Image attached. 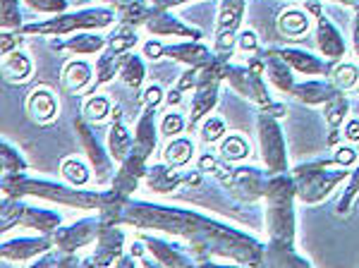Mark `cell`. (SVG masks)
Returning <instances> with one entry per match:
<instances>
[{
	"mask_svg": "<svg viewBox=\"0 0 359 268\" xmlns=\"http://www.w3.org/2000/svg\"><path fill=\"white\" fill-rule=\"evenodd\" d=\"M137 41H139L137 34L132 32L130 27H123V29H118L111 39H108V48L115 51L118 55H125V53H130V51L135 48Z\"/></svg>",
	"mask_w": 359,
	"mask_h": 268,
	"instance_id": "b9f144b4",
	"label": "cell"
},
{
	"mask_svg": "<svg viewBox=\"0 0 359 268\" xmlns=\"http://www.w3.org/2000/svg\"><path fill=\"white\" fill-rule=\"evenodd\" d=\"M149 3H151V8L156 10H172V8H177V5L192 3V0H149Z\"/></svg>",
	"mask_w": 359,
	"mask_h": 268,
	"instance_id": "f907efd6",
	"label": "cell"
},
{
	"mask_svg": "<svg viewBox=\"0 0 359 268\" xmlns=\"http://www.w3.org/2000/svg\"><path fill=\"white\" fill-rule=\"evenodd\" d=\"M237 48L242 51V53H259V36L252 32V29H242L240 34H237Z\"/></svg>",
	"mask_w": 359,
	"mask_h": 268,
	"instance_id": "ee69618b",
	"label": "cell"
},
{
	"mask_svg": "<svg viewBox=\"0 0 359 268\" xmlns=\"http://www.w3.org/2000/svg\"><path fill=\"white\" fill-rule=\"evenodd\" d=\"M147 244V252L154 256V264L158 266H170V268H182V266H192L194 261L189 259V254H184L182 249L170 244L168 240H161V237H151V235H139Z\"/></svg>",
	"mask_w": 359,
	"mask_h": 268,
	"instance_id": "d4e9b609",
	"label": "cell"
},
{
	"mask_svg": "<svg viewBox=\"0 0 359 268\" xmlns=\"http://www.w3.org/2000/svg\"><path fill=\"white\" fill-rule=\"evenodd\" d=\"M156 110L158 108H144L142 115L137 118L135 127H132V137H135V151L139 154L149 156L151 159V154L156 151V142H158V125H156Z\"/></svg>",
	"mask_w": 359,
	"mask_h": 268,
	"instance_id": "cb8c5ba5",
	"label": "cell"
},
{
	"mask_svg": "<svg viewBox=\"0 0 359 268\" xmlns=\"http://www.w3.org/2000/svg\"><path fill=\"white\" fill-rule=\"evenodd\" d=\"M163 58H170L172 62L196 67V69L208 67L211 62L218 60L216 53H213V48H208L206 43H201V41H189V39H182V41H177V43H165Z\"/></svg>",
	"mask_w": 359,
	"mask_h": 268,
	"instance_id": "ac0fdd59",
	"label": "cell"
},
{
	"mask_svg": "<svg viewBox=\"0 0 359 268\" xmlns=\"http://www.w3.org/2000/svg\"><path fill=\"white\" fill-rule=\"evenodd\" d=\"M196 132H199V137H201V142H204V144H218L225 134H228V125H225L223 118H218V115L211 113V115H206V118L199 122Z\"/></svg>",
	"mask_w": 359,
	"mask_h": 268,
	"instance_id": "74e56055",
	"label": "cell"
},
{
	"mask_svg": "<svg viewBox=\"0 0 359 268\" xmlns=\"http://www.w3.org/2000/svg\"><path fill=\"white\" fill-rule=\"evenodd\" d=\"M304 10L309 15H314V27H316V46L321 51L323 60L328 62H340L345 60V53H347V41L343 39L340 29L328 20V15L321 10V5L316 0H306L304 3Z\"/></svg>",
	"mask_w": 359,
	"mask_h": 268,
	"instance_id": "30bf717a",
	"label": "cell"
},
{
	"mask_svg": "<svg viewBox=\"0 0 359 268\" xmlns=\"http://www.w3.org/2000/svg\"><path fill=\"white\" fill-rule=\"evenodd\" d=\"M115 223H130L135 228L161 230L168 235H175L187 242L192 254H204V261L221 256L242 266H264V244L245 232L228 228L218 220L201 215L187 208H168L158 203L144 201H125L120 213L115 215Z\"/></svg>",
	"mask_w": 359,
	"mask_h": 268,
	"instance_id": "6da1fadb",
	"label": "cell"
},
{
	"mask_svg": "<svg viewBox=\"0 0 359 268\" xmlns=\"http://www.w3.org/2000/svg\"><path fill=\"white\" fill-rule=\"evenodd\" d=\"M158 130L168 139L180 137L182 132H187V120H184V115H180L177 110H168V113H163V118H161Z\"/></svg>",
	"mask_w": 359,
	"mask_h": 268,
	"instance_id": "60d3db41",
	"label": "cell"
},
{
	"mask_svg": "<svg viewBox=\"0 0 359 268\" xmlns=\"http://www.w3.org/2000/svg\"><path fill=\"white\" fill-rule=\"evenodd\" d=\"M328 3H340V5H347V8H357L359 0H328Z\"/></svg>",
	"mask_w": 359,
	"mask_h": 268,
	"instance_id": "11a10c76",
	"label": "cell"
},
{
	"mask_svg": "<svg viewBox=\"0 0 359 268\" xmlns=\"http://www.w3.org/2000/svg\"><path fill=\"white\" fill-rule=\"evenodd\" d=\"M89 101L84 103V118L91 122H103L106 118H111L113 113V103L108 96H86Z\"/></svg>",
	"mask_w": 359,
	"mask_h": 268,
	"instance_id": "f35d334b",
	"label": "cell"
},
{
	"mask_svg": "<svg viewBox=\"0 0 359 268\" xmlns=\"http://www.w3.org/2000/svg\"><path fill=\"white\" fill-rule=\"evenodd\" d=\"M259 55L264 58V77H266V81H269L276 91H280V94L292 96L294 84H297V79H294V69L287 65L283 58L271 53L269 48L259 51Z\"/></svg>",
	"mask_w": 359,
	"mask_h": 268,
	"instance_id": "ffe728a7",
	"label": "cell"
},
{
	"mask_svg": "<svg viewBox=\"0 0 359 268\" xmlns=\"http://www.w3.org/2000/svg\"><path fill=\"white\" fill-rule=\"evenodd\" d=\"M311 29V17L306 10H299V8H290L285 10L280 17H278V32L287 39H299L304 36L306 32Z\"/></svg>",
	"mask_w": 359,
	"mask_h": 268,
	"instance_id": "f1b7e54d",
	"label": "cell"
},
{
	"mask_svg": "<svg viewBox=\"0 0 359 268\" xmlns=\"http://www.w3.org/2000/svg\"><path fill=\"white\" fill-rule=\"evenodd\" d=\"M106 46H108V39H103L101 34L91 32V29H86V32H74L62 41H53L55 51H65V53H72V55H98Z\"/></svg>",
	"mask_w": 359,
	"mask_h": 268,
	"instance_id": "603a6c76",
	"label": "cell"
},
{
	"mask_svg": "<svg viewBox=\"0 0 359 268\" xmlns=\"http://www.w3.org/2000/svg\"><path fill=\"white\" fill-rule=\"evenodd\" d=\"M343 139L347 144H359V118H350L343 122Z\"/></svg>",
	"mask_w": 359,
	"mask_h": 268,
	"instance_id": "c3c4849f",
	"label": "cell"
},
{
	"mask_svg": "<svg viewBox=\"0 0 359 268\" xmlns=\"http://www.w3.org/2000/svg\"><path fill=\"white\" fill-rule=\"evenodd\" d=\"M182 94H184V91H180L177 86H175V89H170V91L165 94V103H168L170 108L180 106V103H182Z\"/></svg>",
	"mask_w": 359,
	"mask_h": 268,
	"instance_id": "db71d44e",
	"label": "cell"
},
{
	"mask_svg": "<svg viewBox=\"0 0 359 268\" xmlns=\"http://www.w3.org/2000/svg\"><path fill=\"white\" fill-rule=\"evenodd\" d=\"M101 3H123V0H101Z\"/></svg>",
	"mask_w": 359,
	"mask_h": 268,
	"instance_id": "9f6ffc18",
	"label": "cell"
},
{
	"mask_svg": "<svg viewBox=\"0 0 359 268\" xmlns=\"http://www.w3.org/2000/svg\"><path fill=\"white\" fill-rule=\"evenodd\" d=\"M163 53H165L163 41H149V43H144V55H147L149 60H161Z\"/></svg>",
	"mask_w": 359,
	"mask_h": 268,
	"instance_id": "681fc988",
	"label": "cell"
},
{
	"mask_svg": "<svg viewBox=\"0 0 359 268\" xmlns=\"http://www.w3.org/2000/svg\"><path fill=\"white\" fill-rule=\"evenodd\" d=\"M196 149L194 142L189 137H172L168 139L165 149H163V163L168 166H175V168H184L194 161Z\"/></svg>",
	"mask_w": 359,
	"mask_h": 268,
	"instance_id": "f546056e",
	"label": "cell"
},
{
	"mask_svg": "<svg viewBox=\"0 0 359 268\" xmlns=\"http://www.w3.org/2000/svg\"><path fill=\"white\" fill-rule=\"evenodd\" d=\"M120 77L125 79V84L130 89H139L147 79V65H144V58L137 53H125L120 60Z\"/></svg>",
	"mask_w": 359,
	"mask_h": 268,
	"instance_id": "836d02e7",
	"label": "cell"
},
{
	"mask_svg": "<svg viewBox=\"0 0 359 268\" xmlns=\"http://www.w3.org/2000/svg\"><path fill=\"white\" fill-rule=\"evenodd\" d=\"M106 147L111 151L113 161L115 163H123L127 156L132 154V147H135V137L132 132L125 127V122L120 118L113 120L111 130H108V137H106Z\"/></svg>",
	"mask_w": 359,
	"mask_h": 268,
	"instance_id": "83f0119b",
	"label": "cell"
},
{
	"mask_svg": "<svg viewBox=\"0 0 359 268\" xmlns=\"http://www.w3.org/2000/svg\"><path fill=\"white\" fill-rule=\"evenodd\" d=\"M352 48L359 58V5L355 8V22H352Z\"/></svg>",
	"mask_w": 359,
	"mask_h": 268,
	"instance_id": "f5cc1de1",
	"label": "cell"
},
{
	"mask_svg": "<svg viewBox=\"0 0 359 268\" xmlns=\"http://www.w3.org/2000/svg\"><path fill=\"white\" fill-rule=\"evenodd\" d=\"M223 79L247 101L257 103L262 108L273 106L271 94L266 89V77H264V58L259 53L249 55L245 65H233V62H225L223 67Z\"/></svg>",
	"mask_w": 359,
	"mask_h": 268,
	"instance_id": "8992f818",
	"label": "cell"
},
{
	"mask_svg": "<svg viewBox=\"0 0 359 268\" xmlns=\"http://www.w3.org/2000/svg\"><path fill=\"white\" fill-rule=\"evenodd\" d=\"M22 3H25L29 10H34V13L53 17L60 13H67L69 0H22Z\"/></svg>",
	"mask_w": 359,
	"mask_h": 268,
	"instance_id": "7bdbcfd3",
	"label": "cell"
},
{
	"mask_svg": "<svg viewBox=\"0 0 359 268\" xmlns=\"http://www.w3.org/2000/svg\"><path fill=\"white\" fill-rule=\"evenodd\" d=\"M350 115V101H347L345 91H340L338 96L331 98L328 103H323V120L328 127V147H338V142L343 137V122Z\"/></svg>",
	"mask_w": 359,
	"mask_h": 268,
	"instance_id": "4316f807",
	"label": "cell"
},
{
	"mask_svg": "<svg viewBox=\"0 0 359 268\" xmlns=\"http://www.w3.org/2000/svg\"><path fill=\"white\" fill-rule=\"evenodd\" d=\"M290 175L297 185V201L318 203L333 194V189L347 177V168L338 166L333 159H318L292 168Z\"/></svg>",
	"mask_w": 359,
	"mask_h": 268,
	"instance_id": "277c9868",
	"label": "cell"
},
{
	"mask_svg": "<svg viewBox=\"0 0 359 268\" xmlns=\"http://www.w3.org/2000/svg\"><path fill=\"white\" fill-rule=\"evenodd\" d=\"M3 194L5 196H36V199L65 203L72 208H84V211H98L101 208V194L96 192H84L72 187H62V185L43 182V180H32L27 175H17V177L3 180Z\"/></svg>",
	"mask_w": 359,
	"mask_h": 268,
	"instance_id": "3957f363",
	"label": "cell"
},
{
	"mask_svg": "<svg viewBox=\"0 0 359 268\" xmlns=\"http://www.w3.org/2000/svg\"><path fill=\"white\" fill-rule=\"evenodd\" d=\"M55 247L53 237L50 235H32V237H15V240H3V247H0V254H3L5 261H15V264H25V261H32L36 256H41L46 252Z\"/></svg>",
	"mask_w": 359,
	"mask_h": 268,
	"instance_id": "e0dca14e",
	"label": "cell"
},
{
	"mask_svg": "<svg viewBox=\"0 0 359 268\" xmlns=\"http://www.w3.org/2000/svg\"><path fill=\"white\" fill-rule=\"evenodd\" d=\"M247 0H221L216 17V39H213V53L218 60H230L237 46V34L242 32Z\"/></svg>",
	"mask_w": 359,
	"mask_h": 268,
	"instance_id": "9c48e42d",
	"label": "cell"
},
{
	"mask_svg": "<svg viewBox=\"0 0 359 268\" xmlns=\"http://www.w3.org/2000/svg\"><path fill=\"white\" fill-rule=\"evenodd\" d=\"M94 65L86 60H69L65 67H62V86L69 91V94H84L89 96L91 89H94Z\"/></svg>",
	"mask_w": 359,
	"mask_h": 268,
	"instance_id": "484cf974",
	"label": "cell"
},
{
	"mask_svg": "<svg viewBox=\"0 0 359 268\" xmlns=\"http://www.w3.org/2000/svg\"><path fill=\"white\" fill-rule=\"evenodd\" d=\"M74 132H77L79 142H82V149L86 154V159L91 163V170H94V177L96 182H108L111 180V151L108 147H103L101 142H98V134L94 132V127H91V120H86L84 115L82 118L74 120Z\"/></svg>",
	"mask_w": 359,
	"mask_h": 268,
	"instance_id": "4fadbf2b",
	"label": "cell"
},
{
	"mask_svg": "<svg viewBox=\"0 0 359 268\" xmlns=\"http://www.w3.org/2000/svg\"><path fill=\"white\" fill-rule=\"evenodd\" d=\"M3 156H0V170H3V180L8 177H17V175H25L27 163L20 156V151L10 147L8 142H3Z\"/></svg>",
	"mask_w": 359,
	"mask_h": 268,
	"instance_id": "8d00e7d4",
	"label": "cell"
},
{
	"mask_svg": "<svg viewBox=\"0 0 359 268\" xmlns=\"http://www.w3.org/2000/svg\"><path fill=\"white\" fill-rule=\"evenodd\" d=\"M115 13L111 8H86L74 10V13H60L43 22H27L22 27V34H36V36H67L74 32H98L115 25Z\"/></svg>",
	"mask_w": 359,
	"mask_h": 268,
	"instance_id": "5b68a950",
	"label": "cell"
},
{
	"mask_svg": "<svg viewBox=\"0 0 359 268\" xmlns=\"http://www.w3.org/2000/svg\"><path fill=\"white\" fill-rule=\"evenodd\" d=\"M103 225H106V220H103L101 215H86V218L74 220L72 225H65V228L60 225V228L53 232V242L62 252L74 254V252H79V249L89 247L91 242H96Z\"/></svg>",
	"mask_w": 359,
	"mask_h": 268,
	"instance_id": "7c38bea8",
	"label": "cell"
},
{
	"mask_svg": "<svg viewBox=\"0 0 359 268\" xmlns=\"http://www.w3.org/2000/svg\"><path fill=\"white\" fill-rule=\"evenodd\" d=\"M127 237L120 228H115L113 223H106L96 240V252L86 264L89 266H115L118 259L125 254Z\"/></svg>",
	"mask_w": 359,
	"mask_h": 268,
	"instance_id": "d6986e66",
	"label": "cell"
},
{
	"mask_svg": "<svg viewBox=\"0 0 359 268\" xmlns=\"http://www.w3.org/2000/svg\"><path fill=\"white\" fill-rule=\"evenodd\" d=\"M34 69V62L25 51L17 48L13 53L3 55V72L10 81H25Z\"/></svg>",
	"mask_w": 359,
	"mask_h": 268,
	"instance_id": "d6a6232c",
	"label": "cell"
},
{
	"mask_svg": "<svg viewBox=\"0 0 359 268\" xmlns=\"http://www.w3.org/2000/svg\"><path fill=\"white\" fill-rule=\"evenodd\" d=\"M257 137H259V151H262L264 170L269 175L287 173V147L285 134L278 122L276 115L262 110L257 118Z\"/></svg>",
	"mask_w": 359,
	"mask_h": 268,
	"instance_id": "ba28073f",
	"label": "cell"
},
{
	"mask_svg": "<svg viewBox=\"0 0 359 268\" xmlns=\"http://www.w3.org/2000/svg\"><path fill=\"white\" fill-rule=\"evenodd\" d=\"M27 113H29V118L34 122H39V125H50V122H55L57 113H60L57 96L48 86H36L27 98Z\"/></svg>",
	"mask_w": 359,
	"mask_h": 268,
	"instance_id": "7402d4cb",
	"label": "cell"
},
{
	"mask_svg": "<svg viewBox=\"0 0 359 268\" xmlns=\"http://www.w3.org/2000/svg\"><path fill=\"white\" fill-rule=\"evenodd\" d=\"M228 60H216L208 67L199 69V77H196V86H194V96L192 103H189V118H187V132H196L199 122L206 118V115L213 113L218 103V94H221V84H223V67Z\"/></svg>",
	"mask_w": 359,
	"mask_h": 268,
	"instance_id": "52a82bcc",
	"label": "cell"
},
{
	"mask_svg": "<svg viewBox=\"0 0 359 268\" xmlns=\"http://www.w3.org/2000/svg\"><path fill=\"white\" fill-rule=\"evenodd\" d=\"M218 156L221 161L225 163H240V161H247L252 156V147L242 134H225V137L218 142Z\"/></svg>",
	"mask_w": 359,
	"mask_h": 268,
	"instance_id": "4dcf8cb0",
	"label": "cell"
},
{
	"mask_svg": "<svg viewBox=\"0 0 359 268\" xmlns=\"http://www.w3.org/2000/svg\"><path fill=\"white\" fill-rule=\"evenodd\" d=\"M357 151L352 149V144L350 147H335L333 151V161L338 163V166H343V168H352L357 163Z\"/></svg>",
	"mask_w": 359,
	"mask_h": 268,
	"instance_id": "bcb514c9",
	"label": "cell"
},
{
	"mask_svg": "<svg viewBox=\"0 0 359 268\" xmlns=\"http://www.w3.org/2000/svg\"><path fill=\"white\" fill-rule=\"evenodd\" d=\"M149 34L161 39H189V41H201L204 39V32L196 29L187 22H182L180 17H175L170 10H151V15L144 22Z\"/></svg>",
	"mask_w": 359,
	"mask_h": 268,
	"instance_id": "5bb4252c",
	"label": "cell"
},
{
	"mask_svg": "<svg viewBox=\"0 0 359 268\" xmlns=\"http://www.w3.org/2000/svg\"><path fill=\"white\" fill-rule=\"evenodd\" d=\"M213 173L221 177V182L225 187L240 196V199H245L247 203L264 199L269 173H262V170H257V168H223L221 163H218Z\"/></svg>",
	"mask_w": 359,
	"mask_h": 268,
	"instance_id": "8fae6325",
	"label": "cell"
},
{
	"mask_svg": "<svg viewBox=\"0 0 359 268\" xmlns=\"http://www.w3.org/2000/svg\"><path fill=\"white\" fill-rule=\"evenodd\" d=\"M271 53L283 58L287 62L294 74H302V77H331L333 62L321 60L318 55L309 53L304 48H292V46H283V48H269Z\"/></svg>",
	"mask_w": 359,
	"mask_h": 268,
	"instance_id": "2e32d148",
	"label": "cell"
},
{
	"mask_svg": "<svg viewBox=\"0 0 359 268\" xmlns=\"http://www.w3.org/2000/svg\"><path fill=\"white\" fill-rule=\"evenodd\" d=\"M338 94H340V89L328 77H311V79L297 81L292 91V96L297 98L299 103H304V106H323V103H328Z\"/></svg>",
	"mask_w": 359,
	"mask_h": 268,
	"instance_id": "44dd1931",
	"label": "cell"
},
{
	"mask_svg": "<svg viewBox=\"0 0 359 268\" xmlns=\"http://www.w3.org/2000/svg\"><path fill=\"white\" fill-rule=\"evenodd\" d=\"M357 196H359V166L352 168V173L347 175V187H345L343 196H340V201H338V213L340 215L350 213V208L355 206Z\"/></svg>",
	"mask_w": 359,
	"mask_h": 268,
	"instance_id": "ab89813d",
	"label": "cell"
},
{
	"mask_svg": "<svg viewBox=\"0 0 359 268\" xmlns=\"http://www.w3.org/2000/svg\"><path fill=\"white\" fill-rule=\"evenodd\" d=\"M216 166H218V161L213 159V156H201L199 163H196V170H201V173H213V170H216Z\"/></svg>",
	"mask_w": 359,
	"mask_h": 268,
	"instance_id": "816d5d0a",
	"label": "cell"
},
{
	"mask_svg": "<svg viewBox=\"0 0 359 268\" xmlns=\"http://www.w3.org/2000/svg\"><path fill=\"white\" fill-rule=\"evenodd\" d=\"M60 173H62V177H65L69 185H74V187H84V185H89L91 173H94V170L86 166V161L77 159V156H69V159L62 161Z\"/></svg>",
	"mask_w": 359,
	"mask_h": 268,
	"instance_id": "e575fe53",
	"label": "cell"
},
{
	"mask_svg": "<svg viewBox=\"0 0 359 268\" xmlns=\"http://www.w3.org/2000/svg\"><path fill=\"white\" fill-rule=\"evenodd\" d=\"M297 185L290 173L269 175L264 189V218L269 244L264 249V266H309V261L294 254L297 237Z\"/></svg>",
	"mask_w": 359,
	"mask_h": 268,
	"instance_id": "7a4b0ae2",
	"label": "cell"
},
{
	"mask_svg": "<svg viewBox=\"0 0 359 268\" xmlns=\"http://www.w3.org/2000/svg\"><path fill=\"white\" fill-rule=\"evenodd\" d=\"M163 101H165V91L161 89L158 84H151V86H149V89L142 94V103H144V108H158Z\"/></svg>",
	"mask_w": 359,
	"mask_h": 268,
	"instance_id": "f6af8a7d",
	"label": "cell"
},
{
	"mask_svg": "<svg viewBox=\"0 0 359 268\" xmlns=\"http://www.w3.org/2000/svg\"><path fill=\"white\" fill-rule=\"evenodd\" d=\"M120 60H123V55H118L115 51L108 48V46L101 51V53H98L96 62H94L96 79H94V89H91V91H96L98 86L108 84L115 74H120Z\"/></svg>",
	"mask_w": 359,
	"mask_h": 268,
	"instance_id": "1f68e13d",
	"label": "cell"
},
{
	"mask_svg": "<svg viewBox=\"0 0 359 268\" xmlns=\"http://www.w3.org/2000/svg\"><path fill=\"white\" fill-rule=\"evenodd\" d=\"M201 177H204L201 170L184 175L180 168L168 166V163L149 166V170H147V185H149V189L156 192V194H172L180 185H199Z\"/></svg>",
	"mask_w": 359,
	"mask_h": 268,
	"instance_id": "9a60e30c",
	"label": "cell"
},
{
	"mask_svg": "<svg viewBox=\"0 0 359 268\" xmlns=\"http://www.w3.org/2000/svg\"><path fill=\"white\" fill-rule=\"evenodd\" d=\"M20 34L22 32H10V29H3V41H0V53L8 55L13 51L20 48Z\"/></svg>",
	"mask_w": 359,
	"mask_h": 268,
	"instance_id": "7dc6e473",
	"label": "cell"
},
{
	"mask_svg": "<svg viewBox=\"0 0 359 268\" xmlns=\"http://www.w3.org/2000/svg\"><path fill=\"white\" fill-rule=\"evenodd\" d=\"M328 79H331L340 91H352V89H357V84H359V67L352 65V62L340 60L333 65L331 77Z\"/></svg>",
	"mask_w": 359,
	"mask_h": 268,
	"instance_id": "d590c367",
	"label": "cell"
}]
</instances>
